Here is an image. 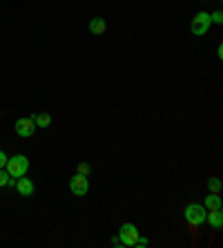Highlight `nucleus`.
<instances>
[{
    "mask_svg": "<svg viewBox=\"0 0 223 248\" xmlns=\"http://www.w3.org/2000/svg\"><path fill=\"white\" fill-rule=\"evenodd\" d=\"M31 119H34L36 127H49V125H52V116L45 114V112H40V114H34Z\"/></svg>",
    "mask_w": 223,
    "mask_h": 248,
    "instance_id": "nucleus-11",
    "label": "nucleus"
},
{
    "mask_svg": "<svg viewBox=\"0 0 223 248\" xmlns=\"http://www.w3.org/2000/svg\"><path fill=\"white\" fill-rule=\"evenodd\" d=\"M14 130H16L18 137H31V134L36 132V123L34 119H16V123H14Z\"/></svg>",
    "mask_w": 223,
    "mask_h": 248,
    "instance_id": "nucleus-6",
    "label": "nucleus"
},
{
    "mask_svg": "<svg viewBox=\"0 0 223 248\" xmlns=\"http://www.w3.org/2000/svg\"><path fill=\"white\" fill-rule=\"evenodd\" d=\"M119 237H120V242H123V246H134L136 244V239H138V228L134 224H123L120 226V231H119Z\"/></svg>",
    "mask_w": 223,
    "mask_h": 248,
    "instance_id": "nucleus-5",
    "label": "nucleus"
},
{
    "mask_svg": "<svg viewBox=\"0 0 223 248\" xmlns=\"http://www.w3.org/2000/svg\"><path fill=\"white\" fill-rule=\"evenodd\" d=\"M7 159H9V156H7V155H5V152L0 150V170H2V168H5V166H7Z\"/></svg>",
    "mask_w": 223,
    "mask_h": 248,
    "instance_id": "nucleus-16",
    "label": "nucleus"
},
{
    "mask_svg": "<svg viewBox=\"0 0 223 248\" xmlns=\"http://www.w3.org/2000/svg\"><path fill=\"white\" fill-rule=\"evenodd\" d=\"M16 190H18V195H20V197H31V195H34V190H36V186H34V181H31V179L18 177V179H16Z\"/></svg>",
    "mask_w": 223,
    "mask_h": 248,
    "instance_id": "nucleus-7",
    "label": "nucleus"
},
{
    "mask_svg": "<svg viewBox=\"0 0 223 248\" xmlns=\"http://www.w3.org/2000/svg\"><path fill=\"white\" fill-rule=\"evenodd\" d=\"M206 213H208V210L201 206V203H188V206H185V210H183L188 224L194 226V228H199V226L206 224Z\"/></svg>",
    "mask_w": 223,
    "mask_h": 248,
    "instance_id": "nucleus-2",
    "label": "nucleus"
},
{
    "mask_svg": "<svg viewBox=\"0 0 223 248\" xmlns=\"http://www.w3.org/2000/svg\"><path fill=\"white\" fill-rule=\"evenodd\" d=\"M5 170L12 174L14 179H18V177H25V174H27V170H29V159L25 155H14L12 159H7Z\"/></svg>",
    "mask_w": 223,
    "mask_h": 248,
    "instance_id": "nucleus-1",
    "label": "nucleus"
},
{
    "mask_svg": "<svg viewBox=\"0 0 223 248\" xmlns=\"http://www.w3.org/2000/svg\"><path fill=\"white\" fill-rule=\"evenodd\" d=\"M208 190L214 192V195H221V179L219 177H210L208 179Z\"/></svg>",
    "mask_w": 223,
    "mask_h": 248,
    "instance_id": "nucleus-12",
    "label": "nucleus"
},
{
    "mask_svg": "<svg viewBox=\"0 0 223 248\" xmlns=\"http://www.w3.org/2000/svg\"><path fill=\"white\" fill-rule=\"evenodd\" d=\"M210 20H212L214 25H221V23H223V14H221V9L212 12V14H210Z\"/></svg>",
    "mask_w": 223,
    "mask_h": 248,
    "instance_id": "nucleus-14",
    "label": "nucleus"
},
{
    "mask_svg": "<svg viewBox=\"0 0 223 248\" xmlns=\"http://www.w3.org/2000/svg\"><path fill=\"white\" fill-rule=\"evenodd\" d=\"M89 172H92L89 163H78V174H85V177H89Z\"/></svg>",
    "mask_w": 223,
    "mask_h": 248,
    "instance_id": "nucleus-15",
    "label": "nucleus"
},
{
    "mask_svg": "<svg viewBox=\"0 0 223 248\" xmlns=\"http://www.w3.org/2000/svg\"><path fill=\"white\" fill-rule=\"evenodd\" d=\"M148 239H145V237H141V235H138V239H136V244H134V246H148Z\"/></svg>",
    "mask_w": 223,
    "mask_h": 248,
    "instance_id": "nucleus-17",
    "label": "nucleus"
},
{
    "mask_svg": "<svg viewBox=\"0 0 223 248\" xmlns=\"http://www.w3.org/2000/svg\"><path fill=\"white\" fill-rule=\"evenodd\" d=\"M206 224H210L214 231H221L223 213H221V210H208V213H206Z\"/></svg>",
    "mask_w": 223,
    "mask_h": 248,
    "instance_id": "nucleus-8",
    "label": "nucleus"
},
{
    "mask_svg": "<svg viewBox=\"0 0 223 248\" xmlns=\"http://www.w3.org/2000/svg\"><path fill=\"white\" fill-rule=\"evenodd\" d=\"M9 179H12V174L2 168V170H0V188H2V186H9Z\"/></svg>",
    "mask_w": 223,
    "mask_h": 248,
    "instance_id": "nucleus-13",
    "label": "nucleus"
},
{
    "mask_svg": "<svg viewBox=\"0 0 223 248\" xmlns=\"http://www.w3.org/2000/svg\"><path fill=\"white\" fill-rule=\"evenodd\" d=\"M201 2H208V0H201Z\"/></svg>",
    "mask_w": 223,
    "mask_h": 248,
    "instance_id": "nucleus-19",
    "label": "nucleus"
},
{
    "mask_svg": "<svg viewBox=\"0 0 223 248\" xmlns=\"http://www.w3.org/2000/svg\"><path fill=\"white\" fill-rule=\"evenodd\" d=\"M210 25H212L210 14H208V12H199L194 18H192L190 29H192V34H194V36H206L208 29H210Z\"/></svg>",
    "mask_w": 223,
    "mask_h": 248,
    "instance_id": "nucleus-3",
    "label": "nucleus"
},
{
    "mask_svg": "<svg viewBox=\"0 0 223 248\" xmlns=\"http://www.w3.org/2000/svg\"><path fill=\"white\" fill-rule=\"evenodd\" d=\"M221 197L219 195H214V192H210V195L206 197V202H203V208L206 210H221Z\"/></svg>",
    "mask_w": 223,
    "mask_h": 248,
    "instance_id": "nucleus-10",
    "label": "nucleus"
},
{
    "mask_svg": "<svg viewBox=\"0 0 223 248\" xmlns=\"http://www.w3.org/2000/svg\"><path fill=\"white\" fill-rule=\"evenodd\" d=\"M69 192L76 197H85L89 192V179H87L85 174H74L69 179Z\"/></svg>",
    "mask_w": 223,
    "mask_h": 248,
    "instance_id": "nucleus-4",
    "label": "nucleus"
},
{
    "mask_svg": "<svg viewBox=\"0 0 223 248\" xmlns=\"http://www.w3.org/2000/svg\"><path fill=\"white\" fill-rule=\"evenodd\" d=\"M89 31L96 36H103L107 31V23H105V18H92L89 20Z\"/></svg>",
    "mask_w": 223,
    "mask_h": 248,
    "instance_id": "nucleus-9",
    "label": "nucleus"
},
{
    "mask_svg": "<svg viewBox=\"0 0 223 248\" xmlns=\"http://www.w3.org/2000/svg\"><path fill=\"white\" fill-rule=\"evenodd\" d=\"M217 56H219V58L223 56V45H219V47H217Z\"/></svg>",
    "mask_w": 223,
    "mask_h": 248,
    "instance_id": "nucleus-18",
    "label": "nucleus"
}]
</instances>
